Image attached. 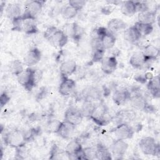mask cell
<instances>
[{
  "mask_svg": "<svg viewBox=\"0 0 160 160\" xmlns=\"http://www.w3.org/2000/svg\"><path fill=\"white\" fill-rule=\"evenodd\" d=\"M12 24L14 31H22L28 35L34 34L38 32L36 18L22 14L21 16L12 19Z\"/></svg>",
  "mask_w": 160,
  "mask_h": 160,
  "instance_id": "obj_1",
  "label": "cell"
},
{
  "mask_svg": "<svg viewBox=\"0 0 160 160\" xmlns=\"http://www.w3.org/2000/svg\"><path fill=\"white\" fill-rule=\"evenodd\" d=\"M44 38L54 47L62 48L68 41V37L62 30L57 29L56 27L51 26L44 32Z\"/></svg>",
  "mask_w": 160,
  "mask_h": 160,
  "instance_id": "obj_2",
  "label": "cell"
},
{
  "mask_svg": "<svg viewBox=\"0 0 160 160\" xmlns=\"http://www.w3.org/2000/svg\"><path fill=\"white\" fill-rule=\"evenodd\" d=\"M4 143L11 148H21L26 141V134L19 129H13L7 132L4 137Z\"/></svg>",
  "mask_w": 160,
  "mask_h": 160,
  "instance_id": "obj_3",
  "label": "cell"
},
{
  "mask_svg": "<svg viewBox=\"0 0 160 160\" xmlns=\"http://www.w3.org/2000/svg\"><path fill=\"white\" fill-rule=\"evenodd\" d=\"M139 146L141 152L148 156H158L159 154V146L154 138L151 136H146L141 139Z\"/></svg>",
  "mask_w": 160,
  "mask_h": 160,
  "instance_id": "obj_4",
  "label": "cell"
},
{
  "mask_svg": "<svg viewBox=\"0 0 160 160\" xmlns=\"http://www.w3.org/2000/svg\"><path fill=\"white\" fill-rule=\"evenodd\" d=\"M18 82L27 91H31L36 84V72L28 67L24 69L18 76Z\"/></svg>",
  "mask_w": 160,
  "mask_h": 160,
  "instance_id": "obj_5",
  "label": "cell"
},
{
  "mask_svg": "<svg viewBox=\"0 0 160 160\" xmlns=\"http://www.w3.org/2000/svg\"><path fill=\"white\" fill-rule=\"evenodd\" d=\"M90 118L96 124L101 126L108 124L111 120V116L109 115L106 106L102 104L95 105Z\"/></svg>",
  "mask_w": 160,
  "mask_h": 160,
  "instance_id": "obj_6",
  "label": "cell"
},
{
  "mask_svg": "<svg viewBox=\"0 0 160 160\" xmlns=\"http://www.w3.org/2000/svg\"><path fill=\"white\" fill-rule=\"evenodd\" d=\"M65 152L69 159H84L83 148L78 139H72L68 143Z\"/></svg>",
  "mask_w": 160,
  "mask_h": 160,
  "instance_id": "obj_7",
  "label": "cell"
},
{
  "mask_svg": "<svg viewBox=\"0 0 160 160\" xmlns=\"http://www.w3.org/2000/svg\"><path fill=\"white\" fill-rule=\"evenodd\" d=\"M44 1H30L26 2L24 5L23 15L33 18H36V16L41 11Z\"/></svg>",
  "mask_w": 160,
  "mask_h": 160,
  "instance_id": "obj_8",
  "label": "cell"
},
{
  "mask_svg": "<svg viewBox=\"0 0 160 160\" xmlns=\"http://www.w3.org/2000/svg\"><path fill=\"white\" fill-rule=\"evenodd\" d=\"M82 119L83 116L81 111L72 107L68 108L66 111L64 116V121L73 127L79 124Z\"/></svg>",
  "mask_w": 160,
  "mask_h": 160,
  "instance_id": "obj_9",
  "label": "cell"
},
{
  "mask_svg": "<svg viewBox=\"0 0 160 160\" xmlns=\"http://www.w3.org/2000/svg\"><path fill=\"white\" fill-rule=\"evenodd\" d=\"M112 132L117 139L126 140L133 136L134 130L128 123H120L113 129Z\"/></svg>",
  "mask_w": 160,
  "mask_h": 160,
  "instance_id": "obj_10",
  "label": "cell"
},
{
  "mask_svg": "<svg viewBox=\"0 0 160 160\" xmlns=\"http://www.w3.org/2000/svg\"><path fill=\"white\" fill-rule=\"evenodd\" d=\"M128 144L125 140L116 139L111 146V152L116 159H121L126 152Z\"/></svg>",
  "mask_w": 160,
  "mask_h": 160,
  "instance_id": "obj_11",
  "label": "cell"
},
{
  "mask_svg": "<svg viewBox=\"0 0 160 160\" xmlns=\"http://www.w3.org/2000/svg\"><path fill=\"white\" fill-rule=\"evenodd\" d=\"M41 59V52L38 48H32L24 55L23 58L24 64L28 66H32L38 63Z\"/></svg>",
  "mask_w": 160,
  "mask_h": 160,
  "instance_id": "obj_12",
  "label": "cell"
},
{
  "mask_svg": "<svg viewBox=\"0 0 160 160\" xmlns=\"http://www.w3.org/2000/svg\"><path fill=\"white\" fill-rule=\"evenodd\" d=\"M76 88V82L68 77H62L58 88V91L62 96H68L71 94Z\"/></svg>",
  "mask_w": 160,
  "mask_h": 160,
  "instance_id": "obj_13",
  "label": "cell"
},
{
  "mask_svg": "<svg viewBox=\"0 0 160 160\" xmlns=\"http://www.w3.org/2000/svg\"><path fill=\"white\" fill-rule=\"evenodd\" d=\"M63 32L68 37H71L74 40L78 41L84 33L83 29L76 23H69L64 26Z\"/></svg>",
  "mask_w": 160,
  "mask_h": 160,
  "instance_id": "obj_14",
  "label": "cell"
},
{
  "mask_svg": "<svg viewBox=\"0 0 160 160\" xmlns=\"http://www.w3.org/2000/svg\"><path fill=\"white\" fill-rule=\"evenodd\" d=\"M118 61L116 56L104 57L101 61V69L106 74H112L117 68Z\"/></svg>",
  "mask_w": 160,
  "mask_h": 160,
  "instance_id": "obj_15",
  "label": "cell"
},
{
  "mask_svg": "<svg viewBox=\"0 0 160 160\" xmlns=\"http://www.w3.org/2000/svg\"><path fill=\"white\" fill-rule=\"evenodd\" d=\"M129 100L131 104V106L136 109L145 111L147 110L149 104L146 101L145 97L139 93L134 94L132 96H130Z\"/></svg>",
  "mask_w": 160,
  "mask_h": 160,
  "instance_id": "obj_16",
  "label": "cell"
},
{
  "mask_svg": "<svg viewBox=\"0 0 160 160\" xmlns=\"http://www.w3.org/2000/svg\"><path fill=\"white\" fill-rule=\"evenodd\" d=\"M77 64L75 61L69 59L62 62L59 66V71L62 77H68L76 72Z\"/></svg>",
  "mask_w": 160,
  "mask_h": 160,
  "instance_id": "obj_17",
  "label": "cell"
},
{
  "mask_svg": "<svg viewBox=\"0 0 160 160\" xmlns=\"http://www.w3.org/2000/svg\"><path fill=\"white\" fill-rule=\"evenodd\" d=\"M147 62L142 51H136L134 52L129 59L130 65L136 69L142 67Z\"/></svg>",
  "mask_w": 160,
  "mask_h": 160,
  "instance_id": "obj_18",
  "label": "cell"
},
{
  "mask_svg": "<svg viewBox=\"0 0 160 160\" xmlns=\"http://www.w3.org/2000/svg\"><path fill=\"white\" fill-rule=\"evenodd\" d=\"M126 27V24L122 19L114 18L108 22L107 29L109 32L114 34L122 30H125Z\"/></svg>",
  "mask_w": 160,
  "mask_h": 160,
  "instance_id": "obj_19",
  "label": "cell"
},
{
  "mask_svg": "<svg viewBox=\"0 0 160 160\" xmlns=\"http://www.w3.org/2000/svg\"><path fill=\"white\" fill-rule=\"evenodd\" d=\"M130 93L126 89H118L114 91L112 94V100L118 106L123 105L125 102L129 99Z\"/></svg>",
  "mask_w": 160,
  "mask_h": 160,
  "instance_id": "obj_20",
  "label": "cell"
},
{
  "mask_svg": "<svg viewBox=\"0 0 160 160\" xmlns=\"http://www.w3.org/2000/svg\"><path fill=\"white\" fill-rule=\"evenodd\" d=\"M120 10L121 13L124 16H133L137 12L136 2L134 1H125L122 2Z\"/></svg>",
  "mask_w": 160,
  "mask_h": 160,
  "instance_id": "obj_21",
  "label": "cell"
},
{
  "mask_svg": "<svg viewBox=\"0 0 160 160\" xmlns=\"http://www.w3.org/2000/svg\"><path fill=\"white\" fill-rule=\"evenodd\" d=\"M124 36L125 39L131 43H136L138 42L142 37L134 26L126 29L124 30Z\"/></svg>",
  "mask_w": 160,
  "mask_h": 160,
  "instance_id": "obj_22",
  "label": "cell"
},
{
  "mask_svg": "<svg viewBox=\"0 0 160 160\" xmlns=\"http://www.w3.org/2000/svg\"><path fill=\"white\" fill-rule=\"evenodd\" d=\"M147 88L154 98H158L160 95V82L159 76H156L149 79Z\"/></svg>",
  "mask_w": 160,
  "mask_h": 160,
  "instance_id": "obj_23",
  "label": "cell"
},
{
  "mask_svg": "<svg viewBox=\"0 0 160 160\" xmlns=\"http://www.w3.org/2000/svg\"><path fill=\"white\" fill-rule=\"evenodd\" d=\"M138 19L139 22L152 25L156 21V12L149 9L140 12L138 15Z\"/></svg>",
  "mask_w": 160,
  "mask_h": 160,
  "instance_id": "obj_24",
  "label": "cell"
},
{
  "mask_svg": "<svg viewBox=\"0 0 160 160\" xmlns=\"http://www.w3.org/2000/svg\"><path fill=\"white\" fill-rule=\"evenodd\" d=\"M159 49L153 44H148L144 48L142 51L146 61L156 60L159 55Z\"/></svg>",
  "mask_w": 160,
  "mask_h": 160,
  "instance_id": "obj_25",
  "label": "cell"
},
{
  "mask_svg": "<svg viewBox=\"0 0 160 160\" xmlns=\"http://www.w3.org/2000/svg\"><path fill=\"white\" fill-rule=\"evenodd\" d=\"M5 12L6 16L11 20L18 18L22 14L21 13V8L19 4L17 3L9 4L5 9Z\"/></svg>",
  "mask_w": 160,
  "mask_h": 160,
  "instance_id": "obj_26",
  "label": "cell"
},
{
  "mask_svg": "<svg viewBox=\"0 0 160 160\" xmlns=\"http://www.w3.org/2000/svg\"><path fill=\"white\" fill-rule=\"evenodd\" d=\"M95 159L109 160L112 159V154L106 146L99 144L95 149Z\"/></svg>",
  "mask_w": 160,
  "mask_h": 160,
  "instance_id": "obj_27",
  "label": "cell"
},
{
  "mask_svg": "<svg viewBox=\"0 0 160 160\" xmlns=\"http://www.w3.org/2000/svg\"><path fill=\"white\" fill-rule=\"evenodd\" d=\"M116 38L114 34H112L111 32L108 31L107 32L102 38L101 42L103 48L105 50H106V49H111L114 46L116 43Z\"/></svg>",
  "mask_w": 160,
  "mask_h": 160,
  "instance_id": "obj_28",
  "label": "cell"
},
{
  "mask_svg": "<svg viewBox=\"0 0 160 160\" xmlns=\"http://www.w3.org/2000/svg\"><path fill=\"white\" fill-rule=\"evenodd\" d=\"M117 119L120 123H127L128 122L132 121L136 114L130 110H122L119 111L117 114Z\"/></svg>",
  "mask_w": 160,
  "mask_h": 160,
  "instance_id": "obj_29",
  "label": "cell"
},
{
  "mask_svg": "<svg viewBox=\"0 0 160 160\" xmlns=\"http://www.w3.org/2000/svg\"><path fill=\"white\" fill-rule=\"evenodd\" d=\"M73 128V126L68 124L65 121L61 122L56 133L62 138L68 139L69 137L71 129Z\"/></svg>",
  "mask_w": 160,
  "mask_h": 160,
  "instance_id": "obj_30",
  "label": "cell"
},
{
  "mask_svg": "<svg viewBox=\"0 0 160 160\" xmlns=\"http://www.w3.org/2000/svg\"><path fill=\"white\" fill-rule=\"evenodd\" d=\"M139 32L141 36H146L149 35L153 31V26L152 24H144L136 22L134 25Z\"/></svg>",
  "mask_w": 160,
  "mask_h": 160,
  "instance_id": "obj_31",
  "label": "cell"
},
{
  "mask_svg": "<svg viewBox=\"0 0 160 160\" xmlns=\"http://www.w3.org/2000/svg\"><path fill=\"white\" fill-rule=\"evenodd\" d=\"M79 11L70 5L64 6L61 11V14L64 19H71L74 18Z\"/></svg>",
  "mask_w": 160,
  "mask_h": 160,
  "instance_id": "obj_32",
  "label": "cell"
},
{
  "mask_svg": "<svg viewBox=\"0 0 160 160\" xmlns=\"http://www.w3.org/2000/svg\"><path fill=\"white\" fill-rule=\"evenodd\" d=\"M95 107V105L93 104L92 101L89 100H84V103L82 105L81 112L83 116V117H89L91 116L94 108Z\"/></svg>",
  "mask_w": 160,
  "mask_h": 160,
  "instance_id": "obj_33",
  "label": "cell"
},
{
  "mask_svg": "<svg viewBox=\"0 0 160 160\" xmlns=\"http://www.w3.org/2000/svg\"><path fill=\"white\" fill-rule=\"evenodd\" d=\"M24 69L22 63L19 60L14 59L10 62L9 71L13 75L18 76Z\"/></svg>",
  "mask_w": 160,
  "mask_h": 160,
  "instance_id": "obj_34",
  "label": "cell"
},
{
  "mask_svg": "<svg viewBox=\"0 0 160 160\" xmlns=\"http://www.w3.org/2000/svg\"><path fill=\"white\" fill-rule=\"evenodd\" d=\"M101 98V91L97 88L91 87L86 92V100L89 101H96Z\"/></svg>",
  "mask_w": 160,
  "mask_h": 160,
  "instance_id": "obj_35",
  "label": "cell"
},
{
  "mask_svg": "<svg viewBox=\"0 0 160 160\" xmlns=\"http://www.w3.org/2000/svg\"><path fill=\"white\" fill-rule=\"evenodd\" d=\"M108 29L104 27H99L94 29L91 32V39L93 40H101L103 36L107 32Z\"/></svg>",
  "mask_w": 160,
  "mask_h": 160,
  "instance_id": "obj_36",
  "label": "cell"
},
{
  "mask_svg": "<svg viewBox=\"0 0 160 160\" xmlns=\"http://www.w3.org/2000/svg\"><path fill=\"white\" fill-rule=\"evenodd\" d=\"M92 49V61L95 62L101 61V60L104 58L105 49L102 47Z\"/></svg>",
  "mask_w": 160,
  "mask_h": 160,
  "instance_id": "obj_37",
  "label": "cell"
},
{
  "mask_svg": "<svg viewBox=\"0 0 160 160\" xmlns=\"http://www.w3.org/2000/svg\"><path fill=\"white\" fill-rule=\"evenodd\" d=\"M86 1L84 0H71L69 1L68 4L72 6L78 11L81 10L86 5Z\"/></svg>",
  "mask_w": 160,
  "mask_h": 160,
  "instance_id": "obj_38",
  "label": "cell"
},
{
  "mask_svg": "<svg viewBox=\"0 0 160 160\" xmlns=\"http://www.w3.org/2000/svg\"><path fill=\"white\" fill-rule=\"evenodd\" d=\"M84 159H95V149L91 148L83 149Z\"/></svg>",
  "mask_w": 160,
  "mask_h": 160,
  "instance_id": "obj_39",
  "label": "cell"
},
{
  "mask_svg": "<svg viewBox=\"0 0 160 160\" xmlns=\"http://www.w3.org/2000/svg\"><path fill=\"white\" fill-rule=\"evenodd\" d=\"M61 121H57V120H54L52 122H50V124L48 125L49 126V131H51V132H55L56 133L60 124H61Z\"/></svg>",
  "mask_w": 160,
  "mask_h": 160,
  "instance_id": "obj_40",
  "label": "cell"
},
{
  "mask_svg": "<svg viewBox=\"0 0 160 160\" xmlns=\"http://www.w3.org/2000/svg\"><path fill=\"white\" fill-rule=\"evenodd\" d=\"M9 100H10V98L8 96V94H6V92H2L0 98V103H1V108H2L4 105H6L9 102Z\"/></svg>",
  "mask_w": 160,
  "mask_h": 160,
  "instance_id": "obj_41",
  "label": "cell"
}]
</instances>
